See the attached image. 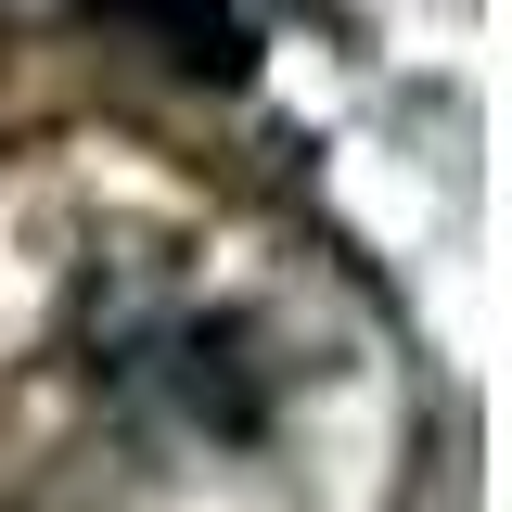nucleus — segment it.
<instances>
[{
	"label": "nucleus",
	"instance_id": "1",
	"mask_svg": "<svg viewBox=\"0 0 512 512\" xmlns=\"http://www.w3.org/2000/svg\"><path fill=\"white\" fill-rule=\"evenodd\" d=\"M103 39H128V52H154L167 77H205V90H231L256 64V13L244 0H77Z\"/></svg>",
	"mask_w": 512,
	"mask_h": 512
}]
</instances>
